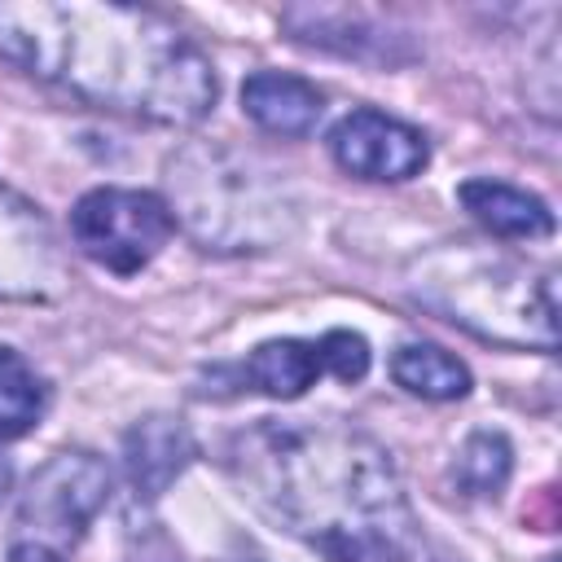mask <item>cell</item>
<instances>
[{"instance_id":"6da1fadb","label":"cell","mask_w":562,"mask_h":562,"mask_svg":"<svg viewBox=\"0 0 562 562\" xmlns=\"http://www.w3.org/2000/svg\"><path fill=\"white\" fill-rule=\"evenodd\" d=\"M241 496L325 562H448L391 452L338 417H259L228 448Z\"/></svg>"},{"instance_id":"7a4b0ae2","label":"cell","mask_w":562,"mask_h":562,"mask_svg":"<svg viewBox=\"0 0 562 562\" xmlns=\"http://www.w3.org/2000/svg\"><path fill=\"white\" fill-rule=\"evenodd\" d=\"M0 61L88 105L162 127L202 123L220 97L211 57L176 22L136 4H0Z\"/></svg>"},{"instance_id":"3957f363","label":"cell","mask_w":562,"mask_h":562,"mask_svg":"<svg viewBox=\"0 0 562 562\" xmlns=\"http://www.w3.org/2000/svg\"><path fill=\"white\" fill-rule=\"evenodd\" d=\"M408 294L501 347H558V277L492 246H439L408 263Z\"/></svg>"},{"instance_id":"277c9868","label":"cell","mask_w":562,"mask_h":562,"mask_svg":"<svg viewBox=\"0 0 562 562\" xmlns=\"http://www.w3.org/2000/svg\"><path fill=\"white\" fill-rule=\"evenodd\" d=\"M162 202L176 228L215 255L272 250L294 233V202L277 171L215 140H189L167 158Z\"/></svg>"},{"instance_id":"5b68a950","label":"cell","mask_w":562,"mask_h":562,"mask_svg":"<svg viewBox=\"0 0 562 562\" xmlns=\"http://www.w3.org/2000/svg\"><path fill=\"white\" fill-rule=\"evenodd\" d=\"M171 233H176V220L167 202L149 189L101 184V189H88L70 211L75 246L114 277H136L140 268H149L158 250L171 241Z\"/></svg>"},{"instance_id":"8992f818","label":"cell","mask_w":562,"mask_h":562,"mask_svg":"<svg viewBox=\"0 0 562 562\" xmlns=\"http://www.w3.org/2000/svg\"><path fill=\"white\" fill-rule=\"evenodd\" d=\"M110 487H114L110 465L97 452L66 448V452L48 457L31 474L22 505H18L22 540H35L57 553L75 549L88 536V527L97 522V514L105 509Z\"/></svg>"},{"instance_id":"52a82bcc","label":"cell","mask_w":562,"mask_h":562,"mask_svg":"<svg viewBox=\"0 0 562 562\" xmlns=\"http://www.w3.org/2000/svg\"><path fill=\"white\" fill-rule=\"evenodd\" d=\"M329 158L347 171V176H360V180H382V184H400V180H413L426 162H430V140L395 119V114H382V110H351L342 114L329 136Z\"/></svg>"},{"instance_id":"ba28073f","label":"cell","mask_w":562,"mask_h":562,"mask_svg":"<svg viewBox=\"0 0 562 562\" xmlns=\"http://www.w3.org/2000/svg\"><path fill=\"white\" fill-rule=\"evenodd\" d=\"M66 285L61 250L35 202L0 184V299L35 303Z\"/></svg>"},{"instance_id":"9c48e42d","label":"cell","mask_w":562,"mask_h":562,"mask_svg":"<svg viewBox=\"0 0 562 562\" xmlns=\"http://www.w3.org/2000/svg\"><path fill=\"white\" fill-rule=\"evenodd\" d=\"M193 457H198V439L184 426V417H171V413L140 417L123 435V470L136 501H158Z\"/></svg>"},{"instance_id":"30bf717a","label":"cell","mask_w":562,"mask_h":562,"mask_svg":"<svg viewBox=\"0 0 562 562\" xmlns=\"http://www.w3.org/2000/svg\"><path fill=\"white\" fill-rule=\"evenodd\" d=\"M241 114L268 136H307L325 114V92L290 70H255L241 83Z\"/></svg>"},{"instance_id":"8fae6325","label":"cell","mask_w":562,"mask_h":562,"mask_svg":"<svg viewBox=\"0 0 562 562\" xmlns=\"http://www.w3.org/2000/svg\"><path fill=\"white\" fill-rule=\"evenodd\" d=\"M457 198L496 237H509V241H544V237H553V211L544 206V198H536V193H527L518 184H505V180H492V176H474V180L457 184Z\"/></svg>"},{"instance_id":"7c38bea8","label":"cell","mask_w":562,"mask_h":562,"mask_svg":"<svg viewBox=\"0 0 562 562\" xmlns=\"http://www.w3.org/2000/svg\"><path fill=\"white\" fill-rule=\"evenodd\" d=\"M316 378H329L325 338H316V342L272 338V342H259L241 364L246 391H259V395H272V400H299L307 386H316Z\"/></svg>"},{"instance_id":"4fadbf2b","label":"cell","mask_w":562,"mask_h":562,"mask_svg":"<svg viewBox=\"0 0 562 562\" xmlns=\"http://www.w3.org/2000/svg\"><path fill=\"white\" fill-rule=\"evenodd\" d=\"M391 378L408 395H422V400H435V404L470 395V369L452 351H443L435 342H404V347H395Z\"/></svg>"},{"instance_id":"5bb4252c","label":"cell","mask_w":562,"mask_h":562,"mask_svg":"<svg viewBox=\"0 0 562 562\" xmlns=\"http://www.w3.org/2000/svg\"><path fill=\"white\" fill-rule=\"evenodd\" d=\"M44 413H48L44 378L35 373V364L22 351L0 347V443L35 430Z\"/></svg>"},{"instance_id":"9a60e30c","label":"cell","mask_w":562,"mask_h":562,"mask_svg":"<svg viewBox=\"0 0 562 562\" xmlns=\"http://www.w3.org/2000/svg\"><path fill=\"white\" fill-rule=\"evenodd\" d=\"M509 470H514V448L501 430H474L461 452H457V487L465 496H501V487L509 483Z\"/></svg>"},{"instance_id":"2e32d148","label":"cell","mask_w":562,"mask_h":562,"mask_svg":"<svg viewBox=\"0 0 562 562\" xmlns=\"http://www.w3.org/2000/svg\"><path fill=\"white\" fill-rule=\"evenodd\" d=\"M9 562H66L57 549H44V544H35V540H18L13 549H9Z\"/></svg>"},{"instance_id":"e0dca14e","label":"cell","mask_w":562,"mask_h":562,"mask_svg":"<svg viewBox=\"0 0 562 562\" xmlns=\"http://www.w3.org/2000/svg\"><path fill=\"white\" fill-rule=\"evenodd\" d=\"M9 487H13V461H9L4 448H0V501L9 496Z\"/></svg>"}]
</instances>
